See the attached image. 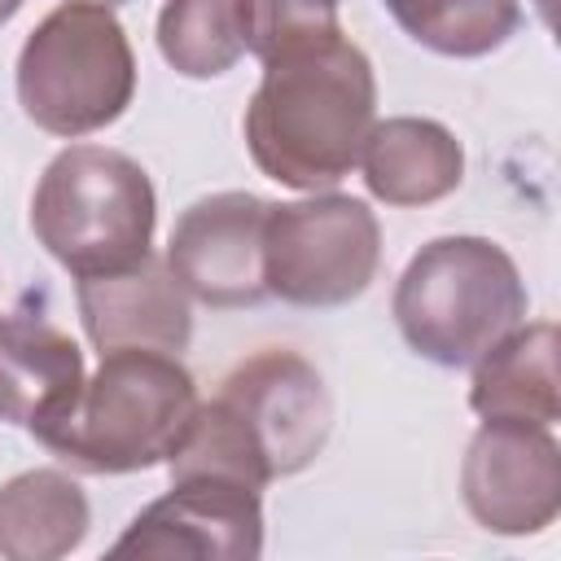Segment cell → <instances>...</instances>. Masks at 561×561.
Wrapping results in <instances>:
<instances>
[{"label":"cell","instance_id":"6da1fadb","mask_svg":"<svg viewBox=\"0 0 561 561\" xmlns=\"http://www.w3.org/2000/svg\"><path fill=\"white\" fill-rule=\"evenodd\" d=\"M377 123L373 61L346 35L263 61L245 105V145L263 175L285 188H329L359 167Z\"/></svg>","mask_w":561,"mask_h":561},{"label":"cell","instance_id":"7a4b0ae2","mask_svg":"<svg viewBox=\"0 0 561 561\" xmlns=\"http://www.w3.org/2000/svg\"><path fill=\"white\" fill-rule=\"evenodd\" d=\"M193 412L197 386L180 355L123 346L101 355L66 416L35 438L79 473H136L175 451Z\"/></svg>","mask_w":561,"mask_h":561},{"label":"cell","instance_id":"3957f363","mask_svg":"<svg viewBox=\"0 0 561 561\" xmlns=\"http://www.w3.org/2000/svg\"><path fill=\"white\" fill-rule=\"evenodd\" d=\"M158 197L149 171L105 145L61 149L31 197L35 241L75 276L127 272L153 254Z\"/></svg>","mask_w":561,"mask_h":561},{"label":"cell","instance_id":"277c9868","mask_svg":"<svg viewBox=\"0 0 561 561\" xmlns=\"http://www.w3.org/2000/svg\"><path fill=\"white\" fill-rule=\"evenodd\" d=\"M390 311L421 359L465 368L526 320V285L491 237H434L408 259Z\"/></svg>","mask_w":561,"mask_h":561},{"label":"cell","instance_id":"5b68a950","mask_svg":"<svg viewBox=\"0 0 561 561\" xmlns=\"http://www.w3.org/2000/svg\"><path fill=\"white\" fill-rule=\"evenodd\" d=\"M136 92V57L110 4H57L18 53L22 114L48 136H92L123 118Z\"/></svg>","mask_w":561,"mask_h":561},{"label":"cell","instance_id":"8992f818","mask_svg":"<svg viewBox=\"0 0 561 561\" xmlns=\"http://www.w3.org/2000/svg\"><path fill=\"white\" fill-rule=\"evenodd\" d=\"M381 267V228L359 197L320 193L272 206L263 224L267 294L294 307H342Z\"/></svg>","mask_w":561,"mask_h":561},{"label":"cell","instance_id":"52a82bcc","mask_svg":"<svg viewBox=\"0 0 561 561\" xmlns=\"http://www.w3.org/2000/svg\"><path fill=\"white\" fill-rule=\"evenodd\" d=\"M210 399L232 416L267 482L307 469L324 451L333 430L329 386L320 368L298 351L267 346L241 359Z\"/></svg>","mask_w":561,"mask_h":561},{"label":"cell","instance_id":"ba28073f","mask_svg":"<svg viewBox=\"0 0 561 561\" xmlns=\"http://www.w3.org/2000/svg\"><path fill=\"white\" fill-rule=\"evenodd\" d=\"M469 517L491 535H535L561 508V447L552 425L482 421L460 465Z\"/></svg>","mask_w":561,"mask_h":561},{"label":"cell","instance_id":"9c48e42d","mask_svg":"<svg viewBox=\"0 0 561 561\" xmlns=\"http://www.w3.org/2000/svg\"><path fill=\"white\" fill-rule=\"evenodd\" d=\"M272 202L254 193L197 197L171 228L167 267L188 298L206 307H254L267 298L263 224Z\"/></svg>","mask_w":561,"mask_h":561},{"label":"cell","instance_id":"30bf717a","mask_svg":"<svg viewBox=\"0 0 561 561\" xmlns=\"http://www.w3.org/2000/svg\"><path fill=\"white\" fill-rule=\"evenodd\" d=\"M263 552V504L245 482L184 478L162 500L140 508L110 557H228Z\"/></svg>","mask_w":561,"mask_h":561},{"label":"cell","instance_id":"8fae6325","mask_svg":"<svg viewBox=\"0 0 561 561\" xmlns=\"http://www.w3.org/2000/svg\"><path fill=\"white\" fill-rule=\"evenodd\" d=\"M79 320L88 329V342L105 351L140 346V351H167L180 355L193 337V298L171 276L167 259H140L127 272L88 276L75 285Z\"/></svg>","mask_w":561,"mask_h":561},{"label":"cell","instance_id":"7c38bea8","mask_svg":"<svg viewBox=\"0 0 561 561\" xmlns=\"http://www.w3.org/2000/svg\"><path fill=\"white\" fill-rule=\"evenodd\" d=\"M83 390V351L35 316H0V421L44 434Z\"/></svg>","mask_w":561,"mask_h":561},{"label":"cell","instance_id":"4fadbf2b","mask_svg":"<svg viewBox=\"0 0 561 561\" xmlns=\"http://www.w3.org/2000/svg\"><path fill=\"white\" fill-rule=\"evenodd\" d=\"M364 184L386 206H430L460 188L465 180V149L460 140L434 118H386L373 123L364 153Z\"/></svg>","mask_w":561,"mask_h":561},{"label":"cell","instance_id":"5bb4252c","mask_svg":"<svg viewBox=\"0 0 561 561\" xmlns=\"http://www.w3.org/2000/svg\"><path fill=\"white\" fill-rule=\"evenodd\" d=\"M469 408L482 421H535L557 425L561 390H557V324H517L491 351L473 359Z\"/></svg>","mask_w":561,"mask_h":561},{"label":"cell","instance_id":"9a60e30c","mask_svg":"<svg viewBox=\"0 0 561 561\" xmlns=\"http://www.w3.org/2000/svg\"><path fill=\"white\" fill-rule=\"evenodd\" d=\"M88 495L61 469H26L0 486V557L57 561L88 535Z\"/></svg>","mask_w":561,"mask_h":561},{"label":"cell","instance_id":"2e32d148","mask_svg":"<svg viewBox=\"0 0 561 561\" xmlns=\"http://www.w3.org/2000/svg\"><path fill=\"white\" fill-rule=\"evenodd\" d=\"M250 44V0H167L158 13V53L184 79H215Z\"/></svg>","mask_w":561,"mask_h":561},{"label":"cell","instance_id":"e0dca14e","mask_svg":"<svg viewBox=\"0 0 561 561\" xmlns=\"http://www.w3.org/2000/svg\"><path fill=\"white\" fill-rule=\"evenodd\" d=\"M394 22L430 53L486 57L522 26L517 0H386Z\"/></svg>","mask_w":561,"mask_h":561},{"label":"cell","instance_id":"ac0fdd59","mask_svg":"<svg viewBox=\"0 0 561 561\" xmlns=\"http://www.w3.org/2000/svg\"><path fill=\"white\" fill-rule=\"evenodd\" d=\"M342 35L337 0H250V44L259 61Z\"/></svg>","mask_w":561,"mask_h":561},{"label":"cell","instance_id":"d6986e66","mask_svg":"<svg viewBox=\"0 0 561 561\" xmlns=\"http://www.w3.org/2000/svg\"><path fill=\"white\" fill-rule=\"evenodd\" d=\"M22 4H26V0H0V26H4V22H9V18L22 9Z\"/></svg>","mask_w":561,"mask_h":561},{"label":"cell","instance_id":"ffe728a7","mask_svg":"<svg viewBox=\"0 0 561 561\" xmlns=\"http://www.w3.org/2000/svg\"><path fill=\"white\" fill-rule=\"evenodd\" d=\"M535 4H539V18L552 26V0H535Z\"/></svg>","mask_w":561,"mask_h":561},{"label":"cell","instance_id":"44dd1931","mask_svg":"<svg viewBox=\"0 0 561 561\" xmlns=\"http://www.w3.org/2000/svg\"><path fill=\"white\" fill-rule=\"evenodd\" d=\"M96 4H110V9H114V4H123V0H96Z\"/></svg>","mask_w":561,"mask_h":561}]
</instances>
